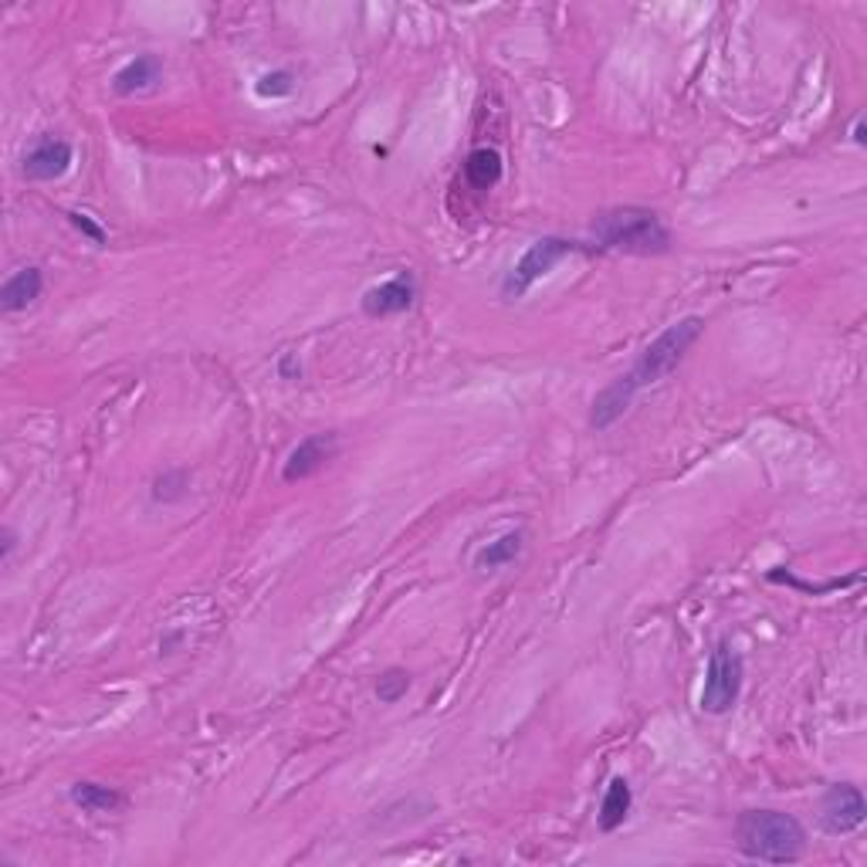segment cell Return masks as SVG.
I'll list each match as a JSON object with an SVG mask.
<instances>
[{"label":"cell","instance_id":"obj_1","mask_svg":"<svg viewBox=\"0 0 867 867\" xmlns=\"http://www.w3.org/2000/svg\"><path fill=\"white\" fill-rule=\"evenodd\" d=\"M701 333H705L701 315H685V319L667 326L654 342H648L644 352L638 357V363L594 397V407H589V427L610 430L630 410V404L638 401L641 390L661 383L664 376H672L682 367V360L688 357V349L701 339Z\"/></svg>","mask_w":867,"mask_h":867},{"label":"cell","instance_id":"obj_2","mask_svg":"<svg viewBox=\"0 0 867 867\" xmlns=\"http://www.w3.org/2000/svg\"><path fill=\"white\" fill-rule=\"evenodd\" d=\"M735 847L748 860L797 864L807 854V831L793 813L742 810L735 820Z\"/></svg>","mask_w":867,"mask_h":867},{"label":"cell","instance_id":"obj_3","mask_svg":"<svg viewBox=\"0 0 867 867\" xmlns=\"http://www.w3.org/2000/svg\"><path fill=\"white\" fill-rule=\"evenodd\" d=\"M594 241L600 251H623V255H667L672 251V230L664 227L661 214L651 207H613L597 214Z\"/></svg>","mask_w":867,"mask_h":867},{"label":"cell","instance_id":"obj_4","mask_svg":"<svg viewBox=\"0 0 867 867\" xmlns=\"http://www.w3.org/2000/svg\"><path fill=\"white\" fill-rule=\"evenodd\" d=\"M742 682H745V664L739 657V651L722 641L716 644V651L708 654V667H705V685H701V712L705 716H729L732 708L742 698Z\"/></svg>","mask_w":867,"mask_h":867},{"label":"cell","instance_id":"obj_5","mask_svg":"<svg viewBox=\"0 0 867 867\" xmlns=\"http://www.w3.org/2000/svg\"><path fill=\"white\" fill-rule=\"evenodd\" d=\"M576 251H583L579 241L556 238V234H549V238L532 241V245L522 251V258H519L516 264H511V271L502 279V295H505V299H526L529 289H532L539 279H545V274L553 271L560 261H566V258L576 255Z\"/></svg>","mask_w":867,"mask_h":867},{"label":"cell","instance_id":"obj_6","mask_svg":"<svg viewBox=\"0 0 867 867\" xmlns=\"http://www.w3.org/2000/svg\"><path fill=\"white\" fill-rule=\"evenodd\" d=\"M867 820V800L860 786L854 782H834L820 800V831L826 837H851L857 834Z\"/></svg>","mask_w":867,"mask_h":867},{"label":"cell","instance_id":"obj_7","mask_svg":"<svg viewBox=\"0 0 867 867\" xmlns=\"http://www.w3.org/2000/svg\"><path fill=\"white\" fill-rule=\"evenodd\" d=\"M336 454H339V434H333V430H326V434H308V438H302L289 451V458L282 464V482L285 485H299V482L315 478Z\"/></svg>","mask_w":867,"mask_h":867},{"label":"cell","instance_id":"obj_8","mask_svg":"<svg viewBox=\"0 0 867 867\" xmlns=\"http://www.w3.org/2000/svg\"><path fill=\"white\" fill-rule=\"evenodd\" d=\"M75 164V149L61 136H42L34 139L31 149L21 156V173L31 183H55L61 180Z\"/></svg>","mask_w":867,"mask_h":867},{"label":"cell","instance_id":"obj_9","mask_svg":"<svg viewBox=\"0 0 867 867\" xmlns=\"http://www.w3.org/2000/svg\"><path fill=\"white\" fill-rule=\"evenodd\" d=\"M417 302V282L410 271L393 274V279L373 285L363 292V312L370 319H390V315H404Z\"/></svg>","mask_w":867,"mask_h":867},{"label":"cell","instance_id":"obj_10","mask_svg":"<svg viewBox=\"0 0 867 867\" xmlns=\"http://www.w3.org/2000/svg\"><path fill=\"white\" fill-rule=\"evenodd\" d=\"M42 292H45V271L37 264H24V268L11 271L4 279V285H0V312L18 315L42 299Z\"/></svg>","mask_w":867,"mask_h":867},{"label":"cell","instance_id":"obj_11","mask_svg":"<svg viewBox=\"0 0 867 867\" xmlns=\"http://www.w3.org/2000/svg\"><path fill=\"white\" fill-rule=\"evenodd\" d=\"M160 75H164V61L156 58V55H136L130 58L120 71L112 75V92L115 95H136V92H146L153 89L156 82H160Z\"/></svg>","mask_w":867,"mask_h":867},{"label":"cell","instance_id":"obj_12","mask_svg":"<svg viewBox=\"0 0 867 867\" xmlns=\"http://www.w3.org/2000/svg\"><path fill=\"white\" fill-rule=\"evenodd\" d=\"M630 807H634V790H630V782L623 776H613L607 782V793L600 800V810H597V826L604 834H613L627 823L630 817Z\"/></svg>","mask_w":867,"mask_h":867},{"label":"cell","instance_id":"obj_13","mask_svg":"<svg viewBox=\"0 0 867 867\" xmlns=\"http://www.w3.org/2000/svg\"><path fill=\"white\" fill-rule=\"evenodd\" d=\"M502 173H505V164H502V153L492 149V146H478L468 153L464 160V180L471 190H492L502 183Z\"/></svg>","mask_w":867,"mask_h":867},{"label":"cell","instance_id":"obj_14","mask_svg":"<svg viewBox=\"0 0 867 867\" xmlns=\"http://www.w3.org/2000/svg\"><path fill=\"white\" fill-rule=\"evenodd\" d=\"M522 545H526V532L522 529H511V532L498 536L495 542H485L478 553H475V570L495 573L502 566H511V563L522 556Z\"/></svg>","mask_w":867,"mask_h":867},{"label":"cell","instance_id":"obj_15","mask_svg":"<svg viewBox=\"0 0 867 867\" xmlns=\"http://www.w3.org/2000/svg\"><path fill=\"white\" fill-rule=\"evenodd\" d=\"M68 800L86 813H112L123 807L120 790H112L105 782H92V779H78L68 790Z\"/></svg>","mask_w":867,"mask_h":867},{"label":"cell","instance_id":"obj_16","mask_svg":"<svg viewBox=\"0 0 867 867\" xmlns=\"http://www.w3.org/2000/svg\"><path fill=\"white\" fill-rule=\"evenodd\" d=\"M769 583H782V586H793L800 594H813V597H826V594H837V589H847V586H857L860 583V573L854 576H844V579H826V583H807L800 576H793L790 570H769L766 573Z\"/></svg>","mask_w":867,"mask_h":867},{"label":"cell","instance_id":"obj_17","mask_svg":"<svg viewBox=\"0 0 867 867\" xmlns=\"http://www.w3.org/2000/svg\"><path fill=\"white\" fill-rule=\"evenodd\" d=\"M187 488H190V478L187 471H164V475L153 478V502L156 505H173V502H183L187 498Z\"/></svg>","mask_w":867,"mask_h":867},{"label":"cell","instance_id":"obj_18","mask_svg":"<svg viewBox=\"0 0 867 867\" xmlns=\"http://www.w3.org/2000/svg\"><path fill=\"white\" fill-rule=\"evenodd\" d=\"M373 691H376L380 705H397L410 691V672H404V667H386V672L376 678Z\"/></svg>","mask_w":867,"mask_h":867},{"label":"cell","instance_id":"obj_19","mask_svg":"<svg viewBox=\"0 0 867 867\" xmlns=\"http://www.w3.org/2000/svg\"><path fill=\"white\" fill-rule=\"evenodd\" d=\"M295 92V75L289 68H274V71H264L258 82H255V95L258 99H289Z\"/></svg>","mask_w":867,"mask_h":867},{"label":"cell","instance_id":"obj_20","mask_svg":"<svg viewBox=\"0 0 867 867\" xmlns=\"http://www.w3.org/2000/svg\"><path fill=\"white\" fill-rule=\"evenodd\" d=\"M65 217H68V224L82 234V238H89L92 245H105L109 241V234H105V227L95 221V217H89V214H82V211H65Z\"/></svg>","mask_w":867,"mask_h":867},{"label":"cell","instance_id":"obj_21","mask_svg":"<svg viewBox=\"0 0 867 867\" xmlns=\"http://www.w3.org/2000/svg\"><path fill=\"white\" fill-rule=\"evenodd\" d=\"M14 553H18V536L14 529H4L0 532V566H11Z\"/></svg>","mask_w":867,"mask_h":867},{"label":"cell","instance_id":"obj_22","mask_svg":"<svg viewBox=\"0 0 867 867\" xmlns=\"http://www.w3.org/2000/svg\"><path fill=\"white\" fill-rule=\"evenodd\" d=\"M279 376L282 380H299L302 376V363H299L295 352H282V357H279Z\"/></svg>","mask_w":867,"mask_h":867},{"label":"cell","instance_id":"obj_23","mask_svg":"<svg viewBox=\"0 0 867 867\" xmlns=\"http://www.w3.org/2000/svg\"><path fill=\"white\" fill-rule=\"evenodd\" d=\"M851 143L854 146H867V123H864V115H857L854 126H851Z\"/></svg>","mask_w":867,"mask_h":867}]
</instances>
